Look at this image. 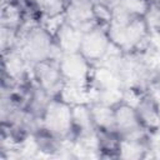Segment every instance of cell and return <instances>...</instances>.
I'll return each instance as SVG.
<instances>
[{"mask_svg": "<svg viewBox=\"0 0 160 160\" xmlns=\"http://www.w3.org/2000/svg\"><path fill=\"white\" fill-rule=\"evenodd\" d=\"M15 49L31 66L46 59L59 60L62 55L54 40V35L40 24L28 26L25 30L19 29V40Z\"/></svg>", "mask_w": 160, "mask_h": 160, "instance_id": "1", "label": "cell"}, {"mask_svg": "<svg viewBox=\"0 0 160 160\" xmlns=\"http://www.w3.org/2000/svg\"><path fill=\"white\" fill-rule=\"evenodd\" d=\"M111 44L124 54L139 51V48L150 34L142 16L112 15L106 26Z\"/></svg>", "mask_w": 160, "mask_h": 160, "instance_id": "2", "label": "cell"}, {"mask_svg": "<svg viewBox=\"0 0 160 160\" xmlns=\"http://www.w3.org/2000/svg\"><path fill=\"white\" fill-rule=\"evenodd\" d=\"M41 128L61 141L74 140L72 106L59 98H54L41 118Z\"/></svg>", "mask_w": 160, "mask_h": 160, "instance_id": "3", "label": "cell"}, {"mask_svg": "<svg viewBox=\"0 0 160 160\" xmlns=\"http://www.w3.org/2000/svg\"><path fill=\"white\" fill-rule=\"evenodd\" d=\"M32 80L51 98H59L65 80L60 70L59 60L46 59L32 65Z\"/></svg>", "mask_w": 160, "mask_h": 160, "instance_id": "4", "label": "cell"}, {"mask_svg": "<svg viewBox=\"0 0 160 160\" xmlns=\"http://www.w3.org/2000/svg\"><path fill=\"white\" fill-rule=\"evenodd\" d=\"M111 41L108 35L106 26L96 25L82 34L79 52L92 65L100 64L108 55Z\"/></svg>", "mask_w": 160, "mask_h": 160, "instance_id": "5", "label": "cell"}, {"mask_svg": "<svg viewBox=\"0 0 160 160\" xmlns=\"http://www.w3.org/2000/svg\"><path fill=\"white\" fill-rule=\"evenodd\" d=\"M115 130L122 139H146L149 131L140 122L135 106L121 101L114 106Z\"/></svg>", "mask_w": 160, "mask_h": 160, "instance_id": "6", "label": "cell"}, {"mask_svg": "<svg viewBox=\"0 0 160 160\" xmlns=\"http://www.w3.org/2000/svg\"><path fill=\"white\" fill-rule=\"evenodd\" d=\"M59 65L65 84L89 88L92 64H90L80 52L62 54L59 59Z\"/></svg>", "mask_w": 160, "mask_h": 160, "instance_id": "7", "label": "cell"}, {"mask_svg": "<svg viewBox=\"0 0 160 160\" xmlns=\"http://www.w3.org/2000/svg\"><path fill=\"white\" fill-rule=\"evenodd\" d=\"M94 4L91 0H66L64 11L65 21L82 32L99 25L94 15Z\"/></svg>", "mask_w": 160, "mask_h": 160, "instance_id": "8", "label": "cell"}, {"mask_svg": "<svg viewBox=\"0 0 160 160\" xmlns=\"http://www.w3.org/2000/svg\"><path fill=\"white\" fill-rule=\"evenodd\" d=\"M72 126L74 140L88 142L89 140L96 139V126L91 116L89 102L72 105Z\"/></svg>", "mask_w": 160, "mask_h": 160, "instance_id": "9", "label": "cell"}, {"mask_svg": "<svg viewBox=\"0 0 160 160\" xmlns=\"http://www.w3.org/2000/svg\"><path fill=\"white\" fill-rule=\"evenodd\" d=\"M135 110L140 122L149 132L160 129V106L152 95L142 94L135 105Z\"/></svg>", "mask_w": 160, "mask_h": 160, "instance_id": "10", "label": "cell"}, {"mask_svg": "<svg viewBox=\"0 0 160 160\" xmlns=\"http://www.w3.org/2000/svg\"><path fill=\"white\" fill-rule=\"evenodd\" d=\"M82 34V31L70 25L68 21H65V19L59 24V26L52 32L54 40L62 54L79 52Z\"/></svg>", "mask_w": 160, "mask_h": 160, "instance_id": "11", "label": "cell"}, {"mask_svg": "<svg viewBox=\"0 0 160 160\" xmlns=\"http://www.w3.org/2000/svg\"><path fill=\"white\" fill-rule=\"evenodd\" d=\"M90 110H91V116L96 126V130L116 131L114 106L101 104L98 101H92L90 102Z\"/></svg>", "mask_w": 160, "mask_h": 160, "instance_id": "12", "label": "cell"}, {"mask_svg": "<svg viewBox=\"0 0 160 160\" xmlns=\"http://www.w3.org/2000/svg\"><path fill=\"white\" fill-rule=\"evenodd\" d=\"M150 150L148 138L146 139H122L120 140V148L118 158L122 159H142Z\"/></svg>", "mask_w": 160, "mask_h": 160, "instance_id": "13", "label": "cell"}, {"mask_svg": "<svg viewBox=\"0 0 160 160\" xmlns=\"http://www.w3.org/2000/svg\"><path fill=\"white\" fill-rule=\"evenodd\" d=\"M120 135L116 131L96 130V144L98 150L110 158H118L120 148Z\"/></svg>", "mask_w": 160, "mask_h": 160, "instance_id": "14", "label": "cell"}, {"mask_svg": "<svg viewBox=\"0 0 160 160\" xmlns=\"http://www.w3.org/2000/svg\"><path fill=\"white\" fill-rule=\"evenodd\" d=\"M150 1L151 0H121L120 5L115 9L121 10L129 16H144Z\"/></svg>", "mask_w": 160, "mask_h": 160, "instance_id": "15", "label": "cell"}, {"mask_svg": "<svg viewBox=\"0 0 160 160\" xmlns=\"http://www.w3.org/2000/svg\"><path fill=\"white\" fill-rule=\"evenodd\" d=\"M142 18L150 32H160V4L156 0L150 1L149 8Z\"/></svg>", "mask_w": 160, "mask_h": 160, "instance_id": "16", "label": "cell"}, {"mask_svg": "<svg viewBox=\"0 0 160 160\" xmlns=\"http://www.w3.org/2000/svg\"><path fill=\"white\" fill-rule=\"evenodd\" d=\"M96 2H100V4L105 5L106 8H109V9L112 11V9H115L116 6H119V5H120L121 0H98Z\"/></svg>", "mask_w": 160, "mask_h": 160, "instance_id": "17", "label": "cell"}, {"mask_svg": "<svg viewBox=\"0 0 160 160\" xmlns=\"http://www.w3.org/2000/svg\"><path fill=\"white\" fill-rule=\"evenodd\" d=\"M156 1H158V2H159V4H160V0H156Z\"/></svg>", "mask_w": 160, "mask_h": 160, "instance_id": "18", "label": "cell"}]
</instances>
